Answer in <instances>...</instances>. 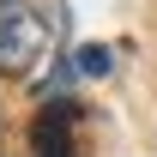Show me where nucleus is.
I'll use <instances>...</instances> for the list:
<instances>
[{"label":"nucleus","instance_id":"nucleus-2","mask_svg":"<svg viewBox=\"0 0 157 157\" xmlns=\"http://www.w3.org/2000/svg\"><path fill=\"white\" fill-rule=\"evenodd\" d=\"M36 157H73V115L67 103H48L36 121Z\"/></svg>","mask_w":157,"mask_h":157},{"label":"nucleus","instance_id":"nucleus-1","mask_svg":"<svg viewBox=\"0 0 157 157\" xmlns=\"http://www.w3.org/2000/svg\"><path fill=\"white\" fill-rule=\"evenodd\" d=\"M55 12L18 6V0H0V78H30L42 73V60L55 55Z\"/></svg>","mask_w":157,"mask_h":157}]
</instances>
